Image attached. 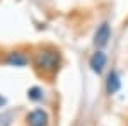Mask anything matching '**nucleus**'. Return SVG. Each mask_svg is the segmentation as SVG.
I'll return each mask as SVG.
<instances>
[{
    "label": "nucleus",
    "instance_id": "4",
    "mask_svg": "<svg viewBox=\"0 0 128 126\" xmlns=\"http://www.w3.org/2000/svg\"><path fill=\"white\" fill-rule=\"evenodd\" d=\"M109 39H111V27H109L108 22H102L94 34V44L98 48H104L109 43Z\"/></svg>",
    "mask_w": 128,
    "mask_h": 126
},
{
    "label": "nucleus",
    "instance_id": "2",
    "mask_svg": "<svg viewBox=\"0 0 128 126\" xmlns=\"http://www.w3.org/2000/svg\"><path fill=\"white\" fill-rule=\"evenodd\" d=\"M106 63H108V56H106V53H104L102 49H98V51L90 56V60H89L90 70H92L94 73H98V75H101V73L104 72Z\"/></svg>",
    "mask_w": 128,
    "mask_h": 126
},
{
    "label": "nucleus",
    "instance_id": "3",
    "mask_svg": "<svg viewBox=\"0 0 128 126\" xmlns=\"http://www.w3.org/2000/svg\"><path fill=\"white\" fill-rule=\"evenodd\" d=\"M26 121L29 126H48L50 116L44 109H34L26 116Z\"/></svg>",
    "mask_w": 128,
    "mask_h": 126
},
{
    "label": "nucleus",
    "instance_id": "8",
    "mask_svg": "<svg viewBox=\"0 0 128 126\" xmlns=\"http://www.w3.org/2000/svg\"><path fill=\"white\" fill-rule=\"evenodd\" d=\"M5 102H7V101H5V97H4V96H0V107L4 106V104H5Z\"/></svg>",
    "mask_w": 128,
    "mask_h": 126
},
{
    "label": "nucleus",
    "instance_id": "7",
    "mask_svg": "<svg viewBox=\"0 0 128 126\" xmlns=\"http://www.w3.org/2000/svg\"><path fill=\"white\" fill-rule=\"evenodd\" d=\"M28 97H29L32 102H40V101H43V97H44V92H43L41 87H31L28 90Z\"/></svg>",
    "mask_w": 128,
    "mask_h": 126
},
{
    "label": "nucleus",
    "instance_id": "6",
    "mask_svg": "<svg viewBox=\"0 0 128 126\" xmlns=\"http://www.w3.org/2000/svg\"><path fill=\"white\" fill-rule=\"evenodd\" d=\"M5 63L10 65V67H26L28 63H29V56L26 55V53H22V51H10L7 53V56H5Z\"/></svg>",
    "mask_w": 128,
    "mask_h": 126
},
{
    "label": "nucleus",
    "instance_id": "1",
    "mask_svg": "<svg viewBox=\"0 0 128 126\" xmlns=\"http://www.w3.org/2000/svg\"><path fill=\"white\" fill-rule=\"evenodd\" d=\"M34 67L40 70L43 75H55L62 65V53L56 48H41L32 56Z\"/></svg>",
    "mask_w": 128,
    "mask_h": 126
},
{
    "label": "nucleus",
    "instance_id": "5",
    "mask_svg": "<svg viewBox=\"0 0 128 126\" xmlns=\"http://www.w3.org/2000/svg\"><path fill=\"white\" fill-rule=\"evenodd\" d=\"M121 90V77H120L118 70H111L106 78V92L109 96H114Z\"/></svg>",
    "mask_w": 128,
    "mask_h": 126
}]
</instances>
